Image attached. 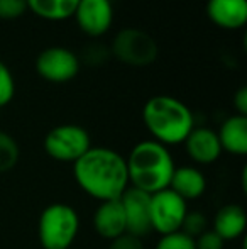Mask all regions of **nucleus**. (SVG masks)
<instances>
[{
    "label": "nucleus",
    "instance_id": "nucleus-1",
    "mask_svg": "<svg viewBox=\"0 0 247 249\" xmlns=\"http://www.w3.org/2000/svg\"><path fill=\"white\" fill-rule=\"evenodd\" d=\"M71 168L78 188L97 202L120 198L131 187L125 156L107 146H92Z\"/></svg>",
    "mask_w": 247,
    "mask_h": 249
},
{
    "label": "nucleus",
    "instance_id": "nucleus-2",
    "mask_svg": "<svg viewBox=\"0 0 247 249\" xmlns=\"http://www.w3.org/2000/svg\"><path fill=\"white\" fill-rule=\"evenodd\" d=\"M125 163L129 185L149 195L169 188L176 168L169 148L152 139H144L134 144L125 158Z\"/></svg>",
    "mask_w": 247,
    "mask_h": 249
},
{
    "label": "nucleus",
    "instance_id": "nucleus-3",
    "mask_svg": "<svg viewBox=\"0 0 247 249\" xmlns=\"http://www.w3.org/2000/svg\"><path fill=\"white\" fill-rule=\"evenodd\" d=\"M142 122L152 141L169 148L185 142L195 127V115L180 99L154 95L142 107Z\"/></svg>",
    "mask_w": 247,
    "mask_h": 249
},
{
    "label": "nucleus",
    "instance_id": "nucleus-4",
    "mask_svg": "<svg viewBox=\"0 0 247 249\" xmlns=\"http://www.w3.org/2000/svg\"><path fill=\"white\" fill-rule=\"evenodd\" d=\"M80 213L69 203L46 205L37 219V241L43 249H69L78 239Z\"/></svg>",
    "mask_w": 247,
    "mask_h": 249
},
{
    "label": "nucleus",
    "instance_id": "nucleus-5",
    "mask_svg": "<svg viewBox=\"0 0 247 249\" xmlns=\"http://www.w3.org/2000/svg\"><path fill=\"white\" fill-rule=\"evenodd\" d=\"M92 148L88 131L78 124H60L48 131L43 139V149L58 163L73 164Z\"/></svg>",
    "mask_w": 247,
    "mask_h": 249
},
{
    "label": "nucleus",
    "instance_id": "nucleus-6",
    "mask_svg": "<svg viewBox=\"0 0 247 249\" xmlns=\"http://www.w3.org/2000/svg\"><path fill=\"white\" fill-rule=\"evenodd\" d=\"M110 53L124 65L144 68L156 61L159 50L151 34L137 27H125L115 34Z\"/></svg>",
    "mask_w": 247,
    "mask_h": 249
},
{
    "label": "nucleus",
    "instance_id": "nucleus-7",
    "mask_svg": "<svg viewBox=\"0 0 247 249\" xmlns=\"http://www.w3.org/2000/svg\"><path fill=\"white\" fill-rule=\"evenodd\" d=\"M188 212V202H185L171 188H165L151 195L149 202V220L151 231L159 236L171 234L181 229Z\"/></svg>",
    "mask_w": 247,
    "mask_h": 249
},
{
    "label": "nucleus",
    "instance_id": "nucleus-8",
    "mask_svg": "<svg viewBox=\"0 0 247 249\" xmlns=\"http://www.w3.org/2000/svg\"><path fill=\"white\" fill-rule=\"evenodd\" d=\"M80 56L65 46H51L39 53L36 71L49 83H68L80 71Z\"/></svg>",
    "mask_w": 247,
    "mask_h": 249
},
{
    "label": "nucleus",
    "instance_id": "nucleus-9",
    "mask_svg": "<svg viewBox=\"0 0 247 249\" xmlns=\"http://www.w3.org/2000/svg\"><path fill=\"white\" fill-rule=\"evenodd\" d=\"M80 31L90 37L109 33L114 20L112 0H80L73 14Z\"/></svg>",
    "mask_w": 247,
    "mask_h": 249
},
{
    "label": "nucleus",
    "instance_id": "nucleus-10",
    "mask_svg": "<svg viewBox=\"0 0 247 249\" xmlns=\"http://www.w3.org/2000/svg\"><path fill=\"white\" fill-rule=\"evenodd\" d=\"M183 146H185V153L193 163V166L198 168L217 163L224 154L220 142H218L217 131L207 127V125H198V127L195 125Z\"/></svg>",
    "mask_w": 247,
    "mask_h": 249
},
{
    "label": "nucleus",
    "instance_id": "nucleus-11",
    "mask_svg": "<svg viewBox=\"0 0 247 249\" xmlns=\"http://www.w3.org/2000/svg\"><path fill=\"white\" fill-rule=\"evenodd\" d=\"M122 203L125 224H127V234L135 237H148L151 231V220H149V202L151 195L141 192L137 188L129 187L119 198Z\"/></svg>",
    "mask_w": 247,
    "mask_h": 249
},
{
    "label": "nucleus",
    "instance_id": "nucleus-12",
    "mask_svg": "<svg viewBox=\"0 0 247 249\" xmlns=\"http://www.w3.org/2000/svg\"><path fill=\"white\" fill-rule=\"evenodd\" d=\"M92 227L99 237L105 241H114L127 232V224L120 200L99 202L92 215Z\"/></svg>",
    "mask_w": 247,
    "mask_h": 249
},
{
    "label": "nucleus",
    "instance_id": "nucleus-13",
    "mask_svg": "<svg viewBox=\"0 0 247 249\" xmlns=\"http://www.w3.org/2000/svg\"><path fill=\"white\" fill-rule=\"evenodd\" d=\"M210 229L220 237L224 243L239 241L246 236L247 213L241 203H225L215 212L210 220Z\"/></svg>",
    "mask_w": 247,
    "mask_h": 249
},
{
    "label": "nucleus",
    "instance_id": "nucleus-14",
    "mask_svg": "<svg viewBox=\"0 0 247 249\" xmlns=\"http://www.w3.org/2000/svg\"><path fill=\"white\" fill-rule=\"evenodd\" d=\"M207 16L220 29L237 31L247 22V0H208Z\"/></svg>",
    "mask_w": 247,
    "mask_h": 249
},
{
    "label": "nucleus",
    "instance_id": "nucleus-15",
    "mask_svg": "<svg viewBox=\"0 0 247 249\" xmlns=\"http://www.w3.org/2000/svg\"><path fill=\"white\" fill-rule=\"evenodd\" d=\"M169 188L175 194H178L185 202H191V200H198L203 197L208 188V181L205 173L198 166L183 164V166L175 168Z\"/></svg>",
    "mask_w": 247,
    "mask_h": 249
},
{
    "label": "nucleus",
    "instance_id": "nucleus-16",
    "mask_svg": "<svg viewBox=\"0 0 247 249\" xmlns=\"http://www.w3.org/2000/svg\"><path fill=\"white\" fill-rule=\"evenodd\" d=\"M218 142L224 153L232 156H247V117L244 115H229L217 131Z\"/></svg>",
    "mask_w": 247,
    "mask_h": 249
},
{
    "label": "nucleus",
    "instance_id": "nucleus-17",
    "mask_svg": "<svg viewBox=\"0 0 247 249\" xmlns=\"http://www.w3.org/2000/svg\"><path fill=\"white\" fill-rule=\"evenodd\" d=\"M27 10L44 20H66L73 17L80 0H26Z\"/></svg>",
    "mask_w": 247,
    "mask_h": 249
},
{
    "label": "nucleus",
    "instance_id": "nucleus-18",
    "mask_svg": "<svg viewBox=\"0 0 247 249\" xmlns=\"http://www.w3.org/2000/svg\"><path fill=\"white\" fill-rule=\"evenodd\" d=\"M20 146L12 134L0 129V175L12 171L19 164Z\"/></svg>",
    "mask_w": 247,
    "mask_h": 249
},
{
    "label": "nucleus",
    "instance_id": "nucleus-19",
    "mask_svg": "<svg viewBox=\"0 0 247 249\" xmlns=\"http://www.w3.org/2000/svg\"><path fill=\"white\" fill-rule=\"evenodd\" d=\"M208 229H210V219L207 217V213H203L201 210H188L180 231L197 239Z\"/></svg>",
    "mask_w": 247,
    "mask_h": 249
},
{
    "label": "nucleus",
    "instance_id": "nucleus-20",
    "mask_svg": "<svg viewBox=\"0 0 247 249\" xmlns=\"http://www.w3.org/2000/svg\"><path fill=\"white\" fill-rule=\"evenodd\" d=\"M154 249H197V248H195L193 237L186 236L181 231H176V232L159 236V239L154 244Z\"/></svg>",
    "mask_w": 247,
    "mask_h": 249
},
{
    "label": "nucleus",
    "instance_id": "nucleus-21",
    "mask_svg": "<svg viewBox=\"0 0 247 249\" xmlns=\"http://www.w3.org/2000/svg\"><path fill=\"white\" fill-rule=\"evenodd\" d=\"M112 56L110 53V48H107L105 44L102 43H90L83 48L82 58H80V63L82 59L86 63L88 66H102L109 61V58Z\"/></svg>",
    "mask_w": 247,
    "mask_h": 249
},
{
    "label": "nucleus",
    "instance_id": "nucleus-22",
    "mask_svg": "<svg viewBox=\"0 0 247 249\" xmlns=\"http://www.w3.org/2000/svg\"><path fill=\"white\" fill-rule=\"evenodd\" d=\"M14 95H16V80L9 66L0 61V110L12 102Z\"/></svg>",
    "mask_w": 247,
    "mask_h": 249
},
{
    "label": "nucleus",
    "instance_id": "nucleus-23",
    "mask_svg": "<svg viewBox=\"0 0 247 249\" xmlns=\"http://www.w3.org/2000/svg\"><path fill=\"white\" fill-rule=\"evenodd\" d=\"M27 12L26 0H0V19L12 20Z\"/></svg>",
    "mask_w": 247,
    "mask_h": 249
},
{
    "label": "nucleus",
    "instance_id": "nucleus-24",
    "mask_svg": "<svg viewBox=\"0 0 247 249\" xmlns=\"http://www.w3.org/2000/svg\"><path fill=\"white\" fill-rule=\"evenodd\" d=\"M195 248L197 249H225V243L214 232L212 229L205 231L201 236L195 239Z\"/></svg>",
    "mask_w": 247,
    "mask_h": 249
},
{
    "label": "nucleus",
    "instance_id": "nucleus-25",
    "mask_svg": "<svg viewBox=\"0 0 247 249\" xmlns=\"http://www.w3.org/2000/svg\"><path fill=\"white\" fill-rule=\"evenodd\" d=\"M107 249H146V244H144V239L125 232L124 236L110 241Z\"/></svg>",
    "mask_w": 247,
    "mask_h": 249
},
{
    "label": "nucleus",
    "instance_id": "nucleus-26",
    "mask_svg": "<svg viewBox=\"0 0 247 249\" xmlns=\"http://www.w3.org/2000/svg\"><path fill=\"white\" fill-rule=\"evenodd\" d=\"M234 108L235 114L247 117V87H241L234 95Z\"/></svg>",
    "mask_w": 247,
    "mask_h": 249
}]
</instances>
